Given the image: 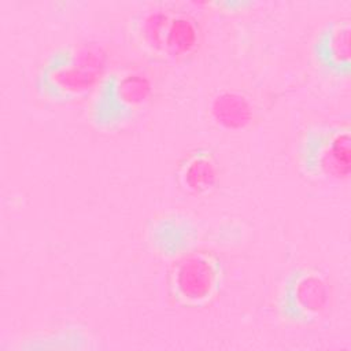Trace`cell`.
Instances as JSON below:
<instances>
[{"label":"cell","mask_w":351,"mask_h":351,"mask_svg":"<svg viewBox=\"0 0 351 351\" xmlns=\"http://www.w3.org/2000/svg\"><path fill=\"white\" fill-rule=\"evenodd\" d=\"M108 56L95 41H74L52 49L38 66L33 86L38 97L71 103L97 88L107 74Z\"/></svg>","instance_id":"6da1fadb"},{"label":"cell","mask_w":351,"mask_h":351,"mask_svg":"<svg viewBox=\"0 0 351 351\" xmlns=\"http://www.w3.org/2000/svg\"><path fill=\"white\" fill-rule=\"evenodd\" d=\"M34 341H29L23 348L27 350H85L90 348V336L78 326H67L52 333L34 337Z\"/></svg>","instance_id":"8fae6325"},{"label":"cell","mask_w":351,"mask_h":351,"mask_svg":"<svg viewBox=\"0 0 351 351\" xmlns=\"http://www.w3.org/2000/svg\"><path fill=\"white\" fill-rule=\"evenodd\" d=\"M176 178L188 193H208L219 180V162L210 148H195L180 160Z\"/></svg>","instance_id":"9c48e42d"},{"label":"cell","mask_w":351,"mask_h":351,"mask_svg":"<svg viewBox=\"0 0 351 351\" xmlns=\"http://www.w3.org/2000/svg\"><path fill=\"white\" fill-rule=\"evenodd\" d=\"M219 4H222V5H232L229 1L228 3H219ZM250 3H243V1H237V3H233V5H236V7H243V5H248Z\"/></svg>","instance_id":"7c38bea8"},{"label":"cell","mask_w":351,"mask_h":351,"mask_svg":"<svg viewBox=\"0 0 351 351\" xmlns=\"http://www.w3.org/2000/svg\"><path fill=\"white\" fill-rule=\"evenodd\" d=\"M213 114L226 128H243L252 115L248 100L237 92H222L213 101Z\"/></svg>","instance_id":"30bf717a"},{"label":"cell","mask_w":351,"mask_h":351,"mask_svg":"<svg viewBox=\"0 0 351 351\" xmlns=\"http://www.w3.org/2000/svg\"><path fill=\"white\" fill-rule=\"evenodd\" d=\"M223 282V261L206 250H191L177 256L167 274L170 299L188 308L210 304L221 292Z\"/></svg>","instance_id":"5b68a950"},{"label":"cell","mask_w":351,"mask_h":351,"mask_svg":"<svg viewBox=\"0 0 351 351\" xmlns=\"http://www.w3.org/2000/svg\"><path fill=\"white\" fill-rule=\"evenodd\" d=\"M152 92V80L143 70L125 67L110 71L95 89L88 119L101 132L122 129L147 107Z\"/></svg>","instance_id":"7a4b0ae2"},{"label":"cell","mask_w":351,"mask_h":351,"mask_svg":"<svg viewBox=\"0 0 351 351\" xmlns=\"http://www.w3.org/2000/svg\"><path fill=\"white\" fill-rule=\"evenodd\" d=\"M330 285L326 276L315 267H296L282 281L277 296L281 318L296 325L318 321L330 303Z\"/></svg>","instance_id":"8992f818"},{"label":"cell","mask_w":351,"mask_h":351,"mask_svg":"<svg viewBox=\"0 0 351 351\" xmlns=\"http://www.w3.org/2000/svg\"><path fill=\"white\" fill-rule=\"evenodd\" d=\"M137 44L162 59L185 60L200 44L202 29L189 12L171 8H152L140 12L132 22Z\"/></svg>","instance_id":"3957f363"},{"label":"cell","mask_w":351,"mask_h":351,"mask_svg":"<svg viewBox=\"0 0 351 351\" xmlns=\"http://www.w3.org/2000/svg\"><path fill=\"white\" fill-rule=\"evenodd\" d=\"M148 240L152 247L166 256H180L199 241L196 223L180 214H169L156 218L148 229Z\"/></svg>","instance_id":"ba28073f"},{"label":"cell","mask_w":351,"mask_h":351,"mask_svg":"<svg viewBox=\"0 0 351 351\" xmlns=\"http://www.w3.org/2000/svg\"><path fill=\"white\" fill-rule=\"evenodd\" d=\"M300 171L317 181H343L351 173V129L322 123L304 130L298 144Z\"/></svg>","instance_id":"277c9868"},{"label":"cell","mask_w":351,"mask_h":351,"mask_svg":"<svg viewBox=\"0 0 351 351\" xmlns=\"http://www.w3.org/2000/svg\"><path fill=\"white\" fill-rule=\"evenodd\" d=\"M311 53L326 75L347 80L351 73V19L340 16L328 21L315 36Z\"/></svg>","instance_id":"52a82bcc"}]
</instances>
